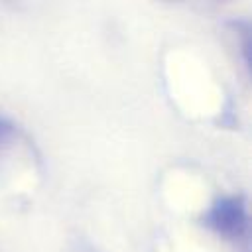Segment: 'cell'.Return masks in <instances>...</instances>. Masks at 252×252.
<instances>
[{"mask_svg":"<svg viewBox=\"0 0 252 252\" xmlns=\"http://www.w3.org/2000/svg\"><path fill=\"white\" fill-rule=\"evenodd\" d=\"M14 132V126H12V122H8L6 118H2L0 116V144L10 136Z\"/></svg>","mask_w":252,"mask_h":252,"instance_id":"7a4b0ae2","label":"cell"},{"mask_svg":"<svg viewBox=\"0 0 252 252\" xmlns=\"http://www.w3.org/2000/svg\"><path fill=\"white\" fill-rule=\"evenodd\" d=\"M207 224L228 238H238L246 230L244 207L238 205L236 199H222L207 215Z\"/></svg>","mask_w":252,"mask_h":252,"instance_id":"6da1fadb","label":"cell"}]
</instances>
